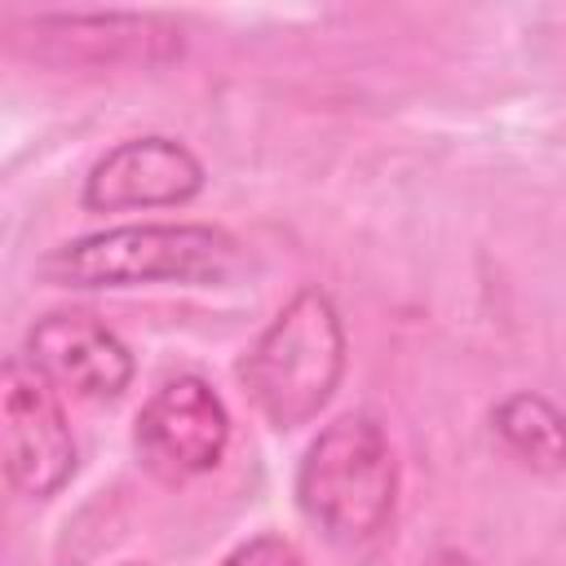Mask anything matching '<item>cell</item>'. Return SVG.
<instances>
[{
    "label": "cell",
    "mask_w": 566,
    "mask_h": 566,
    "mask_svg": "<svg viewBox=\"0 0 566 566\" xmlns=\"http://www.w3.org/2000/svg\"><path fill=\"white\" fill-rule=\"evenodd\" d=\"M119 566H150V562H119Z\"/></svg>",
    "instance_id": "7c38bea8"
},
{
    "label": "cell",
    "mask_w": 566,
    "mask_h": 566,
    "mask_svg": "<svg viewBox=\"0 0 566 566\" xmlns=\"http://www.w3.org/2000/svg\"><path fill=\"white\" fill-rule=\"evenodd\" d=\"M345 376V327L323 287H301L239 363V380L274 429L310 424Z\"/></svg>",
    "instance_id": "3957f363"
},
{
    "label": "cell",
    "mask_w": 566,
    "mask_h": 566,
    "mask_svg": "<svg viewBox=\"0 0 566 566\" xmlns=\"http://www.w3.org/2000/svg\"><path fill=\"white\" fill-rule=\"evenodd\" d=\"M221 566H305V557H301V548H296L292 539H283V535H252V539H243Z\"/></svg>",
    "instance_id": "30bf717a"
},
{
    "label": "cell",
    "mask_w": 566,
    "mask_h": 566,
    "mask_svg": "<svg viewBox=\"0 0 566 566\" xmlns=\"http://www.w3.org/2000/svg\"><path fill=\"white\" fill-rule=\"evenodd\" d=\"M239 243L203 221H142L66 239L40 256L53 287H133V283H212L230 274Z\"/></svg>",
    "instance_id": "6da1fadb"
},
{
    "label": "cell",
    "mask_w": 566,
    "mask_h": 566,
    "mask_svg": "<svg viewBox=\"0 0 566 566\" xmlns=\"http://www.w3.org/2000/svg\"><path fill=\"white\" fill-rule=\"evenodd\" d=\"M429 566H478V562H473L469 553H460V548H442V553H438Z\"/></svg>",
    "instance_id": "8fae6325"
},
{
    "label": "cell",
    "mask_w": 566,
    "mask_h": 566,
    "mask_svg": "<svg viewBox=\"0 0 566 566\" xmlns=\"http://www.w3.org/2000/svg\"><path fill=\"white\" fill-rule=\"evenodd\" d=\"M27 358L62 389L88 402H115L133 385V354L128 345L80 310L40 314L27 332Z\"/></svg>",
    "instance_id": "ba28073f"
},
{
    "label": "cell",
    "mask_w": 566,
    "mask_h": 566,
    "mask_svg": "<svg viewBox=\"0 0 566 566\" xmlns=\"http://www.w3.org/2000/svg\"><path fill=\"white\" fill-rule=\"evenodd\" d=\"M0 460L9 486L27 500L57 495L80 464L57 385L27 354H9L0 367Z\"/></svg>",
    "instance_id": "5b68a950"
},
{
    "label": "cell",
    "mask_w": 566,
    "mask_h": 566,
    "mask_svg": "<svg viewBox=\"0 0 566 566\" xmlns=\"http://www.w3.org/2000/svg\"><path fill=\"white\" fill-rule=\"evenodd\" d=\"M296 504L332 544H367L394 522L398 455L371 411L336 416L305 447Z\"/></svg>",
    "instance_id": "7a4b0ae2"
},
{
    "label": "cell",
    "mask_w": 566,
    "mask_h": 566,
    "mask_svg": "<svg viewBox=\"0 0 566 566\" xmlns=\"http://www.w3.org/2000/svg\"><path fill=\"white\" fill-rule=\"evenodd\" d=\"M133 447L150 478L168 486L195 482L221 464L230 447V411L203 376H172L137 411Z\"/></svg>",
    "instance_id": "8992f818"
},
{
    "label": "cell",
    "mask_w": 566,
    "mask_h": 566,
    "mask_svg": "<svg viewBox=\"0 0 566 566\" xmlns=\"http://www.w3.org/2000/svg\"><path fill=\"white\" fill-rule=\"evenodd\" d=\"M203 159L164 133L128 137L111 146L84 177L80 203L88 212H137V208H177L203 190Z\"/></svg>",
    "instance_id": "52a82bcc"
},
{
    "label": "cell",
    "mask_w": 566,
    "mask_h": 566,
    "mask_svg": "<svg viewBox=\"0 0 566 566\" xmlns=\"http://www.w3.org/2000/svg\"><path fill=\"white\" fill-rule=\"evenodd\" d=\"M491 429L500 447L531 473H562L566 469V416L544 394H509L491 411Z\"/></svg>",
    "instance_id": "9c48e42d"
},
{
    "label": "cell",
    "mask_w": 566,
    "mask_h": 566,
    "mask_svg": "<svg viewBox=\"0 0 566 566\" xmlns=\"http://www.w3.org/2000/svg\"><path fill=\"white\" fill-rule=\"evenodd\" d=\"M9 49L40 66H168L186 31L168 13H31L9 22Z\"/></svg>",
    "instance_id": "277c9868"
}]
</instances>
